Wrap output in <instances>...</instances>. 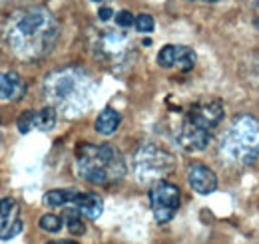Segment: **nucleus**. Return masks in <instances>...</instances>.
<instances>
[{"mask_svg": "<svg viewBox=\"0 0 259 244\" xmlns=\"http://www.w3.org/2000/svg\"><path fill=\"white\" fill-rule=\"evenodd\" d=\"M112 16H114V10H112L110 6H102V8L98 10V18H100L102 22H108Z\"/></svg>", "mask_w": 259, "mask_h": 244, "instance_id": "4be33fe9", "label": "nucleus"}, {"mask_svg": "<svg viewBox=\"0 0 259 244\" xmlns=\"http://www.w3.org/2000/svg\"><path fill=\"white\" fill-rule=\"evenodd\" d=\"M132 167H134V175L138 177V181L156 183L174 171L176 159L167 149H163L162 145L148 141L136 149L134 157H132Z\"/></svg>", "mask_w": 259, "mask_h": 244, "instance_id": "423d86ee", "label": "nucleus"}, {"mask_svg": "<svg viewBox=\"0 0 259 244\" xmlns=\"http://www.w3.org/2000/svg\"><path fill=\"white\" fill-rule=\"evenodd\" d=\"M90 2H102V0H90Z\"/></svg>", "mask_w": 259, "mask_h": 244, "instance_id": "393cba45", "label": "nucleus"}, {"mask_svg": "<svg viewBox=\"0 0 259 244\" xmlns=\"http://www.w3.org/2000/svg\"><path fill=\"white\" fill-rule=\"evenodd\" d=\"M50 244H76L74 240H58V242H50Z\"/></svg>", "mask_w": 259, "mask_h": 244, "instance_id": "5701e85b", "label": "nucleus"}, {"mask_svg": "<svg viewBox=\"0 0 259 244\" xmlns=\"http://www.w3.org/2000/svg\"><path fill=\"white\" fill-rule=\"evenodd\" d=\"M205 2H218V0H205Z\"/></svg>", "mask_w": 259, "mask_h": 244, "instance_id": "b1692460", "label": "nucleus"}, {"mask_svg": "<svg viewBox=\"0 0 259 244\" xmlns=\"http://www.w3.org/2000/svg\"><path fill=\"white\" fill-rule=\"evenodd\" d=\"M16 127H18V133H22V135L30 133L34 127H36V111H34V109L22 111V115H20L18 121H16Z\"/></svg>", "mask_w": 259, "mask_h": 244, "instance_id": "a211bd4d", "label": "nucleus"}, {"mask_svg": "<svg viewBox=\"0 0 259 244\" xmlns=\"http://www.w3.org/2000/svg\"><path fill=\"white\" fill-rule=\"evenodd\" d=\"M96 80L80 66H64L44 78V95L48 103L66 117L82 115L94 101Z\"/></svg>", "mask_w": 259, "mask_h": 244, "instance_id": "f03ea898", "label": "nucleus"}, {"mask_svg": "<svg viewBox=\"0 0 259 244\" xmlns=\"http://www.w3.org/2000/svg\"><path fill=\"white\" fill-rule=\"evenodd\" d=\"M60 38L56 16L44 6H28L12 12L4 26V40L12 54L24 62L46 58Z\"/></svg>", "mask_w": 259, "mask_h": 244, "instance_id": "f257e3e1", "label": "nucleus"}, {"mask_svg": "<svg viewBox=\"0 0 259 244\" xmlns=\"http://www.w3.org/2000/svg\"><path fill=\"white\" fill-rule=\"evenodd\" d=\"M134 14L130 12V10H120L118 14H116V24L120 26V28H130L132 24H134Z\"/></svg>", "mask_w": 259, "mask_h": 244, "instance_id": "412c9836", "label": "nucleus"}, {"mask_svg": "<svg viewBox=\"0 0 259 244\" xmlns=\"http://www.w3.org/2000/svg\"><path fill=\"white\" fill-rule=\"evenodd\" d=\"M56 117H58V111L52 105H48V107H44L42 111L36 113V127L40 131H50L56 125Z\"/></svg>", "mask_w": 259, "mask_h": 244, "instance_id": "f3484780", "label": "nucleus"}, {"mask_svg": "<svg viewBox=\"0 0 259 244\" xmlns=\"http://www.w3.org/2000/svg\"><path fill=\"white\" fill-rule=\"evenodd\" d=\"M24 228V222L20 218V207L18 201L12 197L0 199V238L10 240L18 236Z\"/></svg>", "mask_w": 259, "mask_h": 244, "instance_id": "1a4fd4ad", "label": "nucleus"}, {"mask_svg": "<svg viewBox=\"0 0 259 244\" xmlns=\"http://www.w3.org/2000/svg\"><path fill=\"white\" fill-rule=\"evenodd\" d=\"M220 153L227 163L237 167H251L259 163V119L253 115H239L229 123L222 139Z\"/></svg>", "mask_w": 259, "mask_h": 244, "instance_id": "39448f33", "label": "nucleus"}, {"mask_svg": "<svg viewBox=\"0 0 259 244\" xmlns=\"http://www.w3.org/2000/svg\"><path fill=\"white\" fill-rule=\"evenodd\" d=\"M80 191L76 189H54V191H48L44 195V205L46 207H64V205H72L76 201Z\"/></svg>", "mask_w": 259, "mask_h": 244, "instance_id": "2eb2a0df", "label": "nucleus"}, {"mask_svg": "<svg viewBox=\"0 0 259 244\" xmlns=\"http://www.w3.org/2000/svg\"><path fill=\"white\" fill-rule=\"evenodd\" d=\"M190 2H194V0H190Z\"/></svg>", "mask_w": 259, "mask_h": 244, "instance_id": "a878e982", "label": "nucleus"}, {"mask_svg": "<svg viewBox=\"0 0 259 244\" xmlns=\"http://www.w3.org/2000/svg\"><path fill=\"white\" fill-rule=\"evenodd\" d=\"M134 26H136V30L140 32V34H150V32L154 30L156 22H154V18L150 14H138L136 20H134Z\"/></svg>", "mask_w": 259, "mask_h": 244, "instance_id": "aec40b11", "label": "nucleus"}, {"mask_svg": "<svg viewBox=\"0 0 259 244\" xmlns=\"http://www.w3.org/2000/svg\"><path fill=\"white\" fill-rule=\"evenodd\" d=\"M76 173L88 183L106 187L126 177V161L110 143H80L76 147Z\"/></svg>", "mask_w": 259, "mask_h": 244, "instance_id": "7ed1b4c3", "label": "nucleus"}, {"mask_svg": "<svg viewBox=\"0 0 259 244\" xmlns=\"http://www.w3.org/2000/svg\"><path fill=\"white\" fill-rule=\"evenodd\" d=\"M64 222H66V226H68V230H70V234H74V236H82V234L86 232V224H84L82 214H80V211H78L76 207L66 209Z\"/></svg>", "mask_w": 259, "mask_h": 244, "instance_id": "dca6fc26", "label": "nucleus"}, {"mask_svg": "<svg viewBox=\"0 0 259 244\" xmlns=\"http://www.w3.org/2000/svg\"><path fill=\"white\" fill-rule=\"evenodd\" d=\"M40 228L44 232L54 234V232H58L62 228V218L56 216V214H44V216H40Z\"/></svg>", "mask_w": 259, "mask_h": 244, "instance_id": "6ab92c4d", "label": "nucleus"}, {"mask_svg": "<svg viewBox=\"0 0 259 244\" xmlns=\"http://www.w3.org/2000/svg\"><path fill=\"white\" fill-rule=\"evenodd\" d=\"M26 93V84L16 72H0V99L18 101Z\"/></svg>", "mask_w": 259, "mask_h": 244, "instance_id": "f8f14e48", "label": "nucleus"}, {"mask_svg": "<svg viewBox=\"0 0 259 244\" xmlns=\"http://www.w3.org/2000/svg\"><path fill=\"white\" fill-rule=\"evenodd\" d=\"M188 181H190V187L194 189L195 193H199V195H211L218 189V177H215V173L207 165H201V163L190 165V169H188Z\"/></svg>", "mask_w": 259, "mask_h": 244, "instance_id": "9b49d317", "label": "nucleus"}, {"mask_svg": "<svg viewBox=\"0 0 259 244\" xmlns=\"http://www.w3.org/2000/svg\"><path fill=\"white\" fill-rule=\"evenodd\" d=\"M94 40H92V50L104 60H120L126 54L128 48V36L124 32L112 30H94Z\"/></svg>", "mask_w": 259, "mask_h": 244, "instance_id": "6e6552de", "label": "nucleus"}, {"mask_svg": "<svg viewBox=\"0 0 259 244\" xmlns=\"http://www.w3.org/2000/svg\"><path fill=\"white\" fill-rule=\"evenodd\" d=\"M224 119V105L218 99L201 101L190 107L176 133L178 145L188 153L203 151L211 143L213 129Z\"/></svg>", "mask_w": 259, "mask_h": 244, "instance_id": "20e7f679", "label": "nucleus"}, {"mask_svg": "<svg viewBox=\"0 0 259 244\" xmlns=\"http://www.w3.org/2000/svg\"><path fill=\"white\" fill-rule=\"evenodd\" d=\"M72 207H76L82 216H86L90 220H96L98 216L102 214V211H104V201L96 193H78V197L72 203Z\"/></svg>", "mask_w": 259, "mask_h": 244, "instance_id": "ddd939ff", "label": "nucleus"}, {"mask_svg": "<svg viewBox=\"0 0 259 244\" xmlns=\"http://www.w3.org/2000/svg\"><path fill=\"white\" fill-rule=\"evenodd\" d=\"M180 189L176 185L167 183V181H156L150 189V205H152V213L156 216V220L160 224L169 222L178 209H180Z\"/></svg>", "mask_w": 259, "mask_h": 244, "instance_id": "0eeeda50", "label": "nucleus"}, {"mask_svg": "<svg viewBox=\"0 0 259 244\" xmlns=\"http://www.w3.org/2000/svg\"><path fill=\"white\" fill-rule=\"evenodd\" d=\"M195 62H197V56L188 46L167 44L158 52V64L162 68H178L182 72H190V70H194Z\"/></svg>", "mask_w": 259, "mask_h": 244, "instance_id": "9d476101", "label": "nucleus"}, {"mask_svg": "<svg viewBox=\"0 0 259 244\" xmlns=\"http://www.w3.org/2000/svg\"><path fill=\"white\" fill-rule=\"evenodd\" d=\"M120 121H122L120 113H118L116 109H112V107H106V109H104V111L96 117L94 129H96V133L104 135V137H108V135H112V133H116V131H118Z\"/></svg>", "mask_w": 259, "mask_h": 244, "instance_id": "4468645a", "label": "nucleus"}]
</instances>
